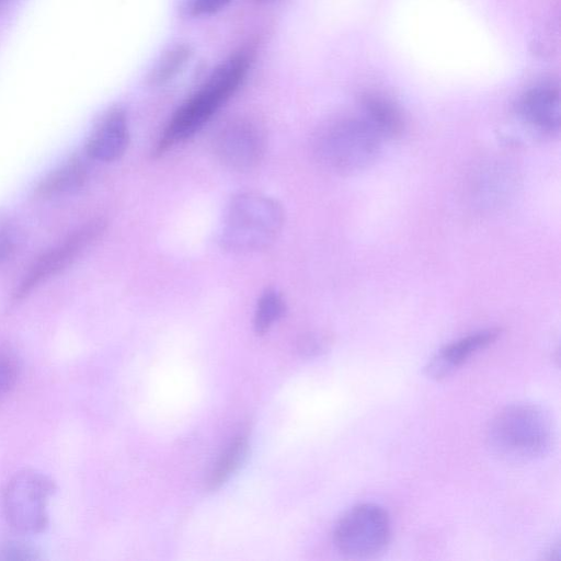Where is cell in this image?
Segmentation results:
<instances>
[{
  "label": "cell",
  "mask_w": 561,
  "mask_h": 561,
  "mask_svg": "<svg viewBox=\"0 0 561 561\" xmlns=\"http://www.w3.org/2000/svg\"><path fill=\"white\" fill-rule=\"evenodd\" d=\"M254 56L255 47L245 45L216 66L171 116L152 154L160 157L196 134L242 85Z\"/></svg>",
  "instance_id": "cell-1"
},
{
  "label": "cell",
  "mask_w": 561,
  "mask_h": 561,
  "mask_svg": "<svg viewBox=\"0 0 561 561\" xmlns=\"http://www.w3.org/2000/svg\"><path fill=\"white\" fill-rule=\"evenodd\" d=\"M549 413L531 403H516L501 410L491 421L486 439L502 459L526 462L541 458L553 444Z\"/></svg>",
  "instance_id": "cell-2"
},
{
  "label": "cell",
  "mask_w": 561,
  "mask_h": 561,
  "mask_svg": "<svg viewBox=\"0 0 561 561\" xmlns=\"http://www.w3.org/2000/svg\"><path fill=\"white\" fill-rule=\"evenodd\" d=\"M284 218V209L274 198L254 191L237 193L226 207L218 242L232 252L264 249L279 234Z\"/></svg>",
  "instance_id": "cell-3"
},
{
  "label": "cell",
  "mask_w": 561,
  "mask_h": 561,
  "mask_svg": "<svg viewBox=\"0 0 561 561\" xmlns=\"http://www.w3.org/2000/svg\"><path fill=\"white\" fill-rule=\"evenodd\" d=\"M382 137L364 117L337 119L324 127L314 144L316 156L328 169L351 173L373 163Z\"/></svg>",
  "instance_id": "cell-4"
},
{
  "label": "cell",
  "mask_w": 561,
  "mask_h": 561,
  "mask_svg": "<svg viewBox=\"0 0 561 561\" xmlns=\"http://www.w3.org/2000/svg\"><path fill=\"white\" fill-rule=\"evenodd\" d=\"M391 538L387 512L374 503L352 507L337 522L333 540L339 551L355 559H366L381 553Z\"/></svg>",
  "instance_id": "cell-5"
},
{
  "label": "cell",
  "mask_w": 561,
  "mask_h": 561,
  "mask_svg": "<svg viewBox=\"0 0 561 561\" xmlns=\"http://www.w3.org/2000/svg\"><path fill=\"white\" fill-rule=\"evenodd\" d=\"M55 491L46 476L25 470L15 474L4 492V511L11 526L23 534H36L48 524L47 503Z\"/></svg>",
  "instance_id": "cell-6"
},
{
  "label": "cell",
  "mask_w": 561,
  "mask_h": 561,
  "mask_svg": "<svg viewBox=\"0 0 561 561\" xmlns=\"http://www.w3.org/2000/svg\"><path fill=\"white\" fill-rule=\"evenodd\" d=\"M106 222L93 219L53 249L42 254L30 267L16 287L13 298L21 300L49 277L69 266L85 249L91 247L104 232Z\"/></svg>",
  "instance_id": "cell-7"
},
{
  "label": "cell",
  "mask_w": 561,
  "mask_h": 561,
  "mask_svg": "<svg viewBox=\"0 0 561 561\" xmlns=\"http://www.w3.org/2000/svg\"><path fill=\"white\" fill-rule=\"evenodd\" d=\"M213 146L217 159L225 167L248 171L263 159L266 140L255 122L240 117L227 122L217 131Z\"/></svg>",
  "instance_id": "cell-8"
},
{
  "label": "cell",
  "mask_w": 561,
  "mask_h": 561,
  "mask_svg": "<svg viewBox=\"0 0 561 561\" xmlns=\"http://www.w3.org/2000/svg\"><path fill=\"white\" fill-rule=\"evenodd\" d=\"M129 144V128L125 111L112 107L98 122L90 134L85 153L93 160L112 162L119 159Z\"/></svg>",
  "instance_id": "cell-9"
},
{
  "label": "cell",
  "mask_w": 561,
  "mask_h": 561,
  "mask_svg": "<svg viewBox=\"0 0 561 561\" xmlns=\"http://www.w3.org/2000/svg\"><path fill=\"white\" fill-rule=\"evenodd\" d=\"M517 110L520 117L541 134L554 135L560 129V93L552 84H539L527 90L520 96Z\"/></svg>",
  "instance_id": "cell-10"
},
{
  "label": "cell",
  "mask_w": 561,
  "mask_h": 561,
  "mask_svg": "<svg viewBox=\"0 0 561 561\" xmlns=\"http://www.w3.org/2000/svg\"><path fill=\"white\" fill-rule=\"evenodd\" d=\"M499 335V329H485L449 343L430 359L425 367L426 375L437 380L451 375L472 355L492 344Z\"/></svg>",
  "instance_id": "cell-11"
},
{
  "label": "cell",
  "mask_w": 561,
  "mask_h": 561,
  "mask_svg": "<svg viewBox=\"0 0 561 561\" xmlns=\"http://www.w3.org/2000/svg\"><path fill=\"white\" fill-rule=\"evenodd\" d=\"M363 117L383 137H394L404 128L403 116L399 107L389 99L376 93L362 98Z\"/></svg>",
  "instance_id": "cell-12"
},
{
  "label": "cell",
  "mask_w": 561,
  "mask_h": 561,
  "mask_svg": "<svg viewBox=\"0 0 561 561\" xmlns=\"http://www.w3.org/2000/svg\"><path fill=\"white\" fill-rule=\"evenodd\" d=\"M88 170L81 158H71L46 175L36 187V195L51 198L72 193L85 182Z\"/></svg>",
  "instance_id": "cell-13"
},
{
  "label": "cell",
  "mask_w": 561,
  "mask_h": 561,
  "mask_svg": "<svg viewBox=\"0 0 561 561\" xmlns=\"http://www.w3.org/2000/svg\"><path fill=\"white\" fill-rule=\"evenodd\" d=\"M249 443L244 434L236 436L211 469L206 484L207 489L216 490L221 486L244 462Z\"/></svg>",
  "instance_id": "cell-14"
},
{
  "label": "cell",
  "mask_w": 561,
  "mask_h": 561,
  "mask_svg": "<svg viewBox=\"0 0 561 561\" xmlns=\"http://www.w3.org/2000/svg\"><path fill=\"white\" fill-rule=\"evenodd\" d=\"M192 55V47L184 43L167 49L149 71L148 84L160 87L173 80L188 64Z\"/></svg>",
  "instance_id": "cell-15"
},
{
  "label": "cell",
  "mask_w": 561,
  "mask_h": 561,
  "mask_svg": "<svg viewBox=\"0 0 561 561\" xmlns=\"http://www.w3.org/2000/svg\"><path fill=\"white\" fill-rule=\"evenodd\" d=\"M286 311L283 296L275 288H267L260 297L254 312V330L257 334L267 332Z\"/></svg>",
  "instance_id": "cell-16"
},
{
  "label": "cell",
  "mask_w": 561,
  "mask_h": 561,
  "mask_svg": "<svg viewBox=\"0 0 561 561\" xmlns=\"http://www.w3.org/2000/svg\"><path fill=\"white\" fill-rule=\"evenodd\" d=\"M19 370L16 356L11 351L0 347V398L14 387Z\"/></svg>",
  "instance_id": "cell-17"
},
{
  "label": "cell",
  "mask_w": 561,
  "mask_h": 561,
  "mask_svg": "<svg viewBox=\"0 0 561 561\" xmlns=\"http://www.w3.org/2000/svg\"><path fill=\"white\" fill-rule=\"evenodd\" d=\"M20 245L18 228L7 219H0V264L10 260Z\"/></svg>",
  "instance_id": "cell-18"
},
{
  "label": "cell",
  "mask_w": 561,
  "mask_h": 561,
  "mask_svg": "<svg viewBox=\"0 0 561 561\" xmlns=\"http://www.w3.org/2000/svg\"><path fill=\"white\" fill-rule=\"evenodd\" d=\"M42 559L39 552L20 541H9L0 547V560H38Z\"/></svg>",
  "instance_id": "cell-19"
},
{
  "label": "cell",
  "mask_w": 561,
  "mask_h": 561,
  "mask_svg": "<svg viewBox=\"0 0 561 561\" xmlns=\"http://www.w3.org/2000/svg\"><path fill=\"white\" fill-rule=\"evenodd\" d=\"M231 0H186L185 10L194 18L213 15L226 8Z\"/></svg>",
  "instance_id": "cell-20"
},
{
  "label": "cell",
  "mask_w": 561,
  "mask_h": 561,
  "mask_svg": "<svg viewBox=\"0 0 561 561\" xmlns=\"http://www.w3.org/2000/svg\"><path fill=\"white\" fill-rule=\"evenodd\" d=\"M324 347V342L322 339L316 335H305L298 342L299 351L308 356H313L320 353Z\"/></svg>",
  "instance_id": "cell-21"
},
{
  "label": "cell",
  "mask_w": 561,
  "mask_h": 561,
  "mask_svg": "<svg viewBox=\"0 0 561 561\" xmlns=\"http://www.w3.org/2000/svg\"><path fill=\"white\" fill-rule=\"evenodd\" d=\"M255 1L259 2V3H266V2H270L272 0H255Z\"/></svg>",
  "instance_id": "cell-22"
},
{
  "label": "cell",
  "mask_w": 561,
  "mask_h": 561,
  "mask_svg": "<svg viewBox=\"0 0 561 561\" xmlns=\"http://www.w3.org/2000/svg\"><path fill=\"white\" fill-rule=\"evenodd\" d=\"M9 0H0V8L5 4Z\"/></svg>",
  "instance_id": "cell-23"
}]
</instances>
